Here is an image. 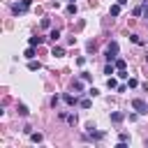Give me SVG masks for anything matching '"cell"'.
<instances>
[{
	"label": "cell",
	"instance_id": "d6986e66",
	"mask_svg": "<svg viewBox=\"0 0 148 148\" xmlns=\"http://www.w3.org/2000/svg\"><path fill=\"white\" fill-rule=\"evenodd\" d=\"M132 14H134V16H141V14H143V7H134V12H132Z\"/></svg>",
	"mask_w": 148,
	"mask_h": 148
},
{
	"label": "cell",
	"instance_id": "484cf974",
	"mask_svg": "<svg viewBox=\"0 0 148 148\" xmlns=\"http://www.w3.org/2000/svg\"><path fill=\"white\" fill-rule=\"evenodd\" d=\"M143 14H146V18H148V7H146V9H143Z\"/></svg>",
	"mask_w": 148,
	"mask_h": 148
},
{
	"label": "cell",
	"instance_id": "30bf717a",
	"mask_svg": "<svg viewBox=\"0 0 148 148\" xmlns=\"http://www.w3.org/2000/svg\"><path fill=\"white\" fill-rule=\"evenodd\" d=\"M106 88H118V81H116L113 76H109V79H106Z\"/></svg>",
	"mask_w": 148,
	"mask_h": 148
},
{
	"label": "cell",
	"instance_id": "5bb4252c",
	"mask_svg": "<svg viewBox=\"0 0 148 148\" xmlns=\"http://www.w3.org/2000/svg\"><path fill=\"white\" fill-rule=\"evenodd\" d=\"M58 37H60V30H58V28H56V30H51V35H49V39H51V42H56Z\"/></svg>",
	"mask_w": 148,
	"mask_h": 148
},
{
	"label": "cell",
	"instance_id": "2e32d148",
	"mask_svg": "<svg viewBox=\"0 0 148 148\" xmlns=\"http://www.w3.org/2000/svg\"><path fill=\"white\" fill-rule=\"evenodd\" d=\"M67 123H69V125H76V113H69V116H67Z\"/></svg>",
	"mask_w": 148,
	"mask_h": 148
},
{
	"label": "cell",
	"instance_id": "9c48e42d",
	"mask_svg": "<svg viewBox=\"0 0 148 148\" xmlns=\"http://www.w3.org/2000/svg\"><path fill=\"white\" fill-rule=\"evenodd\" d=\"M39 67H42V65H39L37 60H32V58H30V62H28V69H32V72H35V69H39Z\"/></svg>",
	"mask_w": 148,
	"mask_h": 148
},
{
	"label": "cell",
	"instance_id": "d4e9b609",
	"mask_svg": "<svg viewBox=\"0 0 148 148\" xmlns=\"http://www.w3.org/2000/svg\"><path fill=\"white\" fill-rule=\"evenodd\" d=\"M118 5H127V0H118Z\"/></svg>",
	"mask_w": 148,
	"mask_h": 148
},
{
	"label": "cell",
	"instance_id": "603a6c76",
	"mask_svg": "<svg viewBox=\"0 0 148 148\" xmlns=\"http://www.w3.org/2000/svg\"><path fill=\"white\" fill-rule=\"evenodd\" d=\"M67 12H69V14H76V5H74V2H72V5H69V7H67Z\"/></svg>",
	"mask_w": 148,
	"mask_h": 148
},
{
	"label": "cell",
	"instance_id": "ba28073f",
	"mask_svg": "<svg viewBox=\"0 0 148 148\" xmlns=\"http://www.w3.org/2000/svg\"><path fill=\"white\" fill-rule=\"evenodd\" d=\"M44 42V37H30V46H39Z\"/></svg>",
	"mask_w": 148,
	"mask_h": 148
},
{
	"label": "cell",
	"instance_id": "7402d4cb",
	"mask_svg": "<svg viewBox=\"0 0 148 148\" xmlns=\"http://www.w3.org/2000/svg\"><path fill=\"white\" fill-rule=\"evenodd\" d=\"M127 86H130V88H136V86H139V81H136V79H130V81H127Z\"/></svg>",
	"mask_w": 148,
	"mask_h": 148
},
{
	"label": "cell",
	"instance_id": "7a4b0ae2",
	"mask_svg": "<svg viewBox=\"0 0 148 148\" xmlns=\"http://www.w3.org/2000/svg\"><path fill=\"white\" fill-rule=\"evenodd\" d=\"M132 109H134L136 113H141V116H143V113H148V104H146L143 99H139V97H136V99H132Z\"/></svg>",
	"mask_w": 148,
	"mask_h": 148
},
{
	"label": "cell",
	"instance_id": "ac0fdd59",
	"mask_svg": "<svg viewBox=\"0 0 148 148\" xmlns=\"http://www.w3.org/2000/svg\"><path fill=\"white\" fill-rule=\"evenodd\" d=\"M30 139H32L35 143H39V141H42V134H39V132H37V134H30Z\"/></svg>",
	"mask_w": 148,
	"mask_h": 148
},
{
	"label": "cell",
	"instance_id": "277c9868",
	"mask_svg": "<svg viewBox=\"0 0 148 148\" xmlns=\"http://www.w3.org/2000/svg\"><path fill=\"white\" fill-rule=\"evenodd\" d=\"M51 56L60 58V56H65V49H62V46H53V49H51Z\"/></svg>",
	"mask_w": 148,
	"mask_h": 148
},
{
	"label": "cell",
	"instance_id": "5b68a950",
	"mask_svg": "<svg viewBox=\"0 0 148 148\" xmlns=\"http://www.w3.org/2000/svg\"><path fill=\"white\" fill-rule=\"evenodd\" d=\"M120 7H123V5H118V2H116V5H111V9H109V12H111V16H118V14H120Z\"/></svg>",
	"mask_w": 148,
	"mask_h": 148
},
{
	"label": "cell",
	"instance_id": "8992f818",
	"mask_svg": "<svg viewBox=\"0 0 148 148\" xmlns=\"http://www.w3.org/2000/svg\"><path fill=\"white\" fill-rule=\"evenodd\" d=\"M113 65H116V69H125V65H127V62H125L123 58H116V60H113Z\"/></svg>",
	"mask_w": 148,
	"mask_h": 148
},
{
	"label": "cell",
	"instance_id": "4fadbf2b",
	"mask_svg": "<svg viewBox=\"0 0 148 148\" xmlns=\"http://www.w3.org/2000/svg\"><path fill=\"white\" fill-rule=\"evenodd\" d=\"M16 111H18V116H28V106H25V104H18Z\"/></svg>",
	"mask_w": 148,
	"mask_h": 148
},
{
	"label": "cell",
	"instance_id": "cb8c5ba5",
	"mask_svg": "<svg viewBox=\"0 0 148 148\" xmlns=\"http://www.w3.org/2000/svg\"><path fill=\"white\" fill-rule=\"evenodd\" d=\"M118 139H120V141H127V139H130V134H127V132H120V136H118Z\"/></svg>",
	"mask_w": 148,
	"mask_h": 148
},
{
	"label": "cell",
	"instance_id": "4316f807",
	"mask_svg": "<svg viewBox=\"0 0 148 148\" xmlns=\"http://www.w3.org/2000/svg\"><path fill=\"white\" fill-rule=\"evenodd\" d=\"M146 62H148V56H146Z\"/></svg>",
	"mask_w": 148,
	"mask_h": 148
},
{
	"label": "cell",
	"instance_id": "44dd1931",
	"mask_svg": "<svg viewBox=\"0 0 148 148\" xmlns=\"http://www.w3.org/2000/svg\"><path fill=\"white\" fill-rule=\"evenodd\" d=\"M25 58H35V49H32V46L25 51Z\"/></svg>",
	"mask_w": 148,
	"mask_h": 148
},
{
	"label": "cell",
	"instance_id": "6da1fadb",
	"mask_svg": "<svg viewBox=\"0 0 148 148\" xmlns=\"http://www.w3.org/2000/svg\"><path fill=\"white\" fill-rule=\"evenodd\" d=\"M116 58H118V42H111V44L106 46V60L113 62Z\"/></svg>",
	"mask_w": 148,
	"mask_h": 148
},
{
	"label": "cell",
	"instance_id": "83f0119b",
	"mask_svg": "<svg viewBox=\"0 0 148 148\" xmlns=\"http://www.w3.org/2000/svg\"><path fill=\"white\" fill-rule=\"evenodd\" d=\"M69 2H74V0H69Z\"/></svg>",
	"mask_w": 148,
	"mask_h": 148
},
{
	"label": "cell",
	"instance_id": "e0dca14e",
	"mask_svg": "<svg viewBox=\"0 0 148 148\" xmlns=\"http://www.w3.org/2000/svg\"><path fill=\"white\" fill-rule=\"evenodd\" d=\"M79 104H81V106H83V109H90V104H92V102H90V99H81V102H79Z\"/></svg>",
	"mask_w": 148,
	"mask_h": 148
},
{
	"label": "cell",
	"instance_id": "52a82bcc",
	"mask_svg": "<svg viewBox=\"0 0 148 148\" xmlns=\"http://www.w3.org/2000/svg\"><path fill=\"white\" fill-rule=\"evenodd\" d=\"M123 118H125V116H123L120 111H116V113H111V120H113V123H123Z\"/></svg>",
	"mask_w": 148,
	"mask_h": 148
},
{
	"label": "cell",
	"instance_id": "ffe728a7",
	"mask_svg": "<svg viewBox=\"0 0 148 148\" xmlns=\"http://www.w3.org/2000/svg\"><path fill=\"white\" fill-rule=\"evenodd\" d=\"M130 39H132L134 44H141V37H139V35H130Z\"/></svg>",
	"mask_w": 148,
	"mask_h": 148
},
{
	"label": "cell",
	"instance_id": "8fae6325",
	"mask_svg": "<svg viewBox=\"0 0 148 148\" xmlns=\"http://www.w3.org/2000/svg\"><path fill=\"white\" fill-rule=\"evenodd\" d=\"M72 90L81 92V90H83V83H81V81H72Z\"/></svg>",
	"mask_w": 148,
	"mask_h": 148
},
{
	"label": "cell",
	"instance_id": "3957f363",
	"mask_svg": "<svg viewBox=\"0 0 148 148\" xmlns=\"http://www.w3.org/2000/svg\"><path fill=\"white\" fill-rule=\"evenodd\" d=\"M30 5H32V0H21V2H16L12 9H14V14H23V12L30 9Z\"/></svg>",
	"mask_w": 148,
	"mask_h": 148
},
{
	"label": "cell",
	"instance_id": "7c38bea8",
	"mask_svg": "<svg viewBox=\"0 0 148 148\" xmlns=\"http://www.w3.org/2000/svg\"><path fill=\"white\" fill-rule=\"evenodd\" d=\"M62 99H65V104H69V106H72V104H76V97H74V95H65Z\"/></svg>",
	"mask_w": 148,
	"mask_h": 148
},
{
	"label": "cell",
	"instance_id": "9a60e30c",
	"mask_svg": "<svg viewBox=\"0 0 148 148\" xmlns=\"http://www.w3.org/2000/svg\"><path fill=\"white\" fill-rule=\"evenodd\" d=\"M113 69H116V65H111V62H109V65L104 67V74H113Z\"/></svg>",
	"mask_w": 148,
	"mask_h": 148
}]
</instances>
